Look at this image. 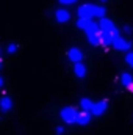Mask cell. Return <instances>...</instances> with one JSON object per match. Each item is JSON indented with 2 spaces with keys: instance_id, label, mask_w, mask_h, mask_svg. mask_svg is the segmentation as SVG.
<instances>
[{
  "instance_id": "cell-1",
  "label": "cell",
  "mask_w": 133,
  "mask_h": 135,
  "mask_svg": "<svg viewBox=\"0 0 133 135\" xmlns=\"http://www.w3.org/2000/svg\"><path fill=\"white\" fill-rule=\"evenodd\" d=\"M96 8H97V5L85 3V5L78 6L77 14H78L80 19H89V21H93V17H96Z\"/></svg>"
},
{
  "instance_id": "cell-2",
  "label": "cell",
  "mask_w": 133,
  "mask_h": 135,
  "mask_svg": "<svg viewBox=\"0 0 133 135\" xmlns=\"http://www.w3.org/2000/svg\"><path fill=\"white\" fill-rule=\"evenodd\" d=\"M77 115H78V112H77L74 107H70V105L63 107L61 112H60V116H61V119H63L66 124H72V123H75V121H77Z\"/></svg>"
},
{
  "instance_id": "cell-3",
  "label": "cell",
  "mask_w": 133,
  "mask_h": 135,
  "mask_svg": "<svg viewBox=\"0 0 133 135\" xmlns=\"http://www.w3.org/2000/svg\"><path fill=\"white\" fill-rule=\"evenodd\" d=\"M99 27H100V30H102V32L111 33L113 36H116V35L119 33V32H117V28H116V25H114V22H113L111 19H106V17L99 19Z\"/></svg>"
},
{
  "instance_id": "cell-4",
  "label": "cell",
  "mask_w": 133,
  "mask_h": 135,
  "mask_svg": "<svg viewBox=\"0 0 133 135\" xmlns=\"http://www.w3.org/2000/svg\"><path fill=\"white\" fill-rule=\"evenodd\" d=\"M113 47L116 50H129L132 47V44H130V41H127L125 38H122L121 35L117 33L113 38Z\"/></svg>"
},
{
  "instance_id": "cell-5",
  "label": "cell",
  "mask_w": 133,
  "mask_h": 135,
  "mask_svg": "<svg viewBox=\"0 0 133 135\" xmlns=\"http://www.w3.org/2000/svg\"><path fill=\"white\" fill-rule=\"evenodd\" d=\"M67 58L75 65V63H81V60H83V52H81V49H78V47H70L69 50H67Z\"/></svg>"
},
{
  "instance_id": "cell-6",
  "label": "cell",
  "mask_w": 133,
  "mask_h": 135,
  "mask_svg": "<svg viewBox=\"0 0 133 135\" xmlns=\"http://www.w3.org/2000/svg\"><path fill=\"white\" fill-rule=\"evenodd\" d=\"M106 108H108V102L105 99L103 101H97V102H94V105L91 108V115L93 116H100V115H103L106 112Z\"/></svg>"
},
{
  "instance_id": "cell-7",
  "label": "cell",
  "mask_w": 133,
  "mask_h": 135,
  "mask_svg": "<svg viewBox=\"0 0 133 135\" xmlns=\"http://www.w3.org/2000/svg\"><path fill=\"white\" fill-rule=\"evenodd\" d=\"M55 19H57V22H60V24H66L70 21V13L67 11L66 8H58L57 11H55Z\"/></svg>"
},
{
  "instance_id": "cell-8",
  "label": "cell",
  "mask_w": 133,
  "mask_h": 135,
  "mask_svg": "<svg viewBox=\"0 0 133 135\" xmlns=\"http://www.w3.org/2000/svg\"><path fill=\"white\" fill-rule=\"evenodd\" d=\"M78 126H88L91 123V112H78L77 115V121H75Z\"/></svg>"
},
{
  "instance_id": "cell-9",
  "label": "cell",
  "mask_w": 133,
  "mask_h": 135,
  "mask_svg": "<svg viewBox=\"0 0 133 135\" xmlns=\"http://www.w3.org/2000/svg\"><path fill=\"white\" fill-rule=\"evenodd\" d=\"M0 108H2V113H8L13 108V99L8 94L2 96V99H0Z\"/></svg>"
},
{
  "instance_id": "cell-10",
  "label": "cell",
  "mask_w": 133,
  "mask_h": 135,
  "mask_svg": "<svg viewBox=\"0 0 133 135\" xmlns=\"http://www.w3.org/2000/svg\"><path fill=\"white\" fill-rule=\"evenodd\" d=\"M86 72H88V69H86V66H85L83 63H75V65H74V75H75V77L85 79V77H86Z\"/></svg>"
},
{
  "instance_id": "cell-11",
  "label": "cell",
  "mask_w": 133,
  "mask_h": 135,
  "mask_svg": "<svg viewBox=\"0 0 133 135\" xmlns=\"http://www.w3.org/2000/svg\"><path fill=\"white\" fill-rule=\"evenodd\" d=\"M121 85H124L125 88H130V86L133 85L132 74H129V72H122V74H121Z\"/></svg>"
},
{
  "instance_id": "cell-12",
  "label": "cell",
  "mask_w": 133,
  "mask_h": 135,
  "mask_svg": "<svg viewBox=\"0 0 133 135\" xmlns=\"http://www.w3.org/2000/svg\"><path fill=\"white\" fill-rule=\"evenodd\" d=\"M93 105H94V102L91 101V99H88V98H81L80 99V108L83 112H91Z\"/></svg>"
},
{
  "instance_id": "cell-13",
  "label": "cell",
  "mask_w": 133,
  "mask_h": 135,
  "mask_svg": "<svg viewBox=\"0 0 133 135\" xmlns=\"http://www.w3.org/2000/svg\"><path fill=\"white\" fill-rule=\"evenodd\" d=\"M91 24H93V21H89V19H80L78 17V21H77V27L80 30H85V32L91 27Z\"/></svg>"
},
{
  "instance_id": "cell-14",
  "label": "cell",
  "mask_w": 133,
  "mask_h": 135,
  "mask_svg": "<svg viewBox=\"0 0 133 135\" xmlns=\"http://www.w3.org/2000/svg\"><path fill=\"white\" fill-rule=\"evenodd\" d=\"M113 35L106 33V32H102V46H113Z\"/></svg>"
},
{
  "instance_id": "cell-15",
  "label": "cell",
  "mask_w": 133,
  "mask_h": 135,
  "mask_svg": "<svg viewBox=\"0 0 133 135\" xmlns=\"http://www.w3.org/2000/svg\"><path fill=\"white\" fill-rule=\"evenodd\" d=\"M6 52L11 54V55L16 54V52H17V44H16V42H9V44L6 46Z\"/></svg>"
},
{
  "instance_id": "cell-16",
  "label": "cell",
  "mask_w": 133,
  "mask_h": 135,
  "mask_svg": "<svg viewBox=\"0 0 133 135\" xmlns=\"http://www.w3.org/2000/svg\"><path fill=\"white\" fill-rule=\"evenodd\" d=\"M125 63H127L130 68H133V52L125 54Z\"/></svg>"
},
{
  "instance_id": "cell-17",
  "label": "cell",
  "mask_w": 133,
  "mask_h": 135,
  "mask_svg": "<svg viewBox=\"0 0 133 135\" xmlns=\"http://www.w3.org/2000/svg\"><path fill=\"white\" fill-rule=\"evenodd\" d=\"M55 134L57 135H64V127H63V126H57V127H55Z\"/></svg>"
},
{
  "instance_id": "cell-18",
  "label": "cell",
  "mask_w": 133,
  "mask_h": 135,
  "mask_svg": "<svg viewBox=\"0 0 133 135\" xmlns=\"http://www.w3.org/2000/svg\"><path fill=\"white\" fill-rule=\"evenodd\" d=\"M124 33H127V35L133 33V27L132 25H124Z\"/></svg>"
},
{
  "instance_id": "cell-19",
  "label": "cell",
  "mask_w": 133,
  "mask_h": 135,
  "mask_svg": "<svg viewBox=\"0 0 133 135\" xmlns=\"http://www.w3.org/2000/svg\"><path fill=\"white\" fill-rule=\"evenodd\" d=\"M61 5H72V3H75L77 0H58Z\"/></svg>"
},
{
  "instance_id": "cell-20",
  "label": "cell",
  "mask_w": 133,
  "mask_h": 135,
  "mask_svg": "<svg viewBox=\"0 0 133 135\" xmlns=\"http://www.w3.org/2000/svg\"><path fill=\"white\" fill-rule=\"evenodd\" d=\"M5 85V79L3 77H0V86H3Z\"/></svg>"
},
{
  "instance_id": "cell-21",
  "label": "cell",
  "mask_w": 133,
  "mask_h": 135,
  "mask_svg": "<svg viewBox=\"0 0 133 135\" xmlns=\"http://www.w3.org/2000/svg\"><path fill=\"white\" fill-rule=\"evenodd\" d=\"M100 2H106V0H100Z\"/></svg>"
}]
</instances>
